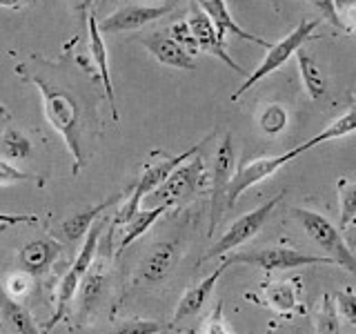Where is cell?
<instances>
[{
	"label": "cell",
	"instance_id": "6da1fadb",
	"mask_svg": "<svg viewBox=\"0 0 356 334\" xmlns=\"http://www.w3.org/2000/svg\"><path fill=\"white\" fill-rule=\"evenodd\" d=\"M16 76L40 92L44 116L65 138L74 159L72 174L76 176L87 163V145L100 125L98 98L94 89H89L96 85V78L87 76L67 54L58 61L29 54L25 61L16 63Z\"/></svg>",
	"mask_w": 356,
	"mask_h": 334
},
{
	"label": "cell",
	"instance_id": "7a4b0ae2",
	"mask_svg": "<svg viewBox=\"0 0 356 334\" xmlns=\"http://www.w3.org/2000/svg\"><path fill=\"white\" fill-rule=\"evenodd\" d=\"M318 22L321 20H307V18H303L298 22V25L287 33V36H283L278 42H274L270 49H267V54H265V58H263V63L256 67L254 72H250V76L245 78V83L234 92L232 96H229V100H236L245 94V92H250V89L259 83V81H263V78H267L270 74H274L278 67H283L292 56H296V51L303 47L305 42H309V40H316V38H321L318 33H314L316 31V27H318Z\"/></svg>",
	"mask_w": 356,
	"mask_h": 334
},
{
	"label": "cell",
	"instance_id": "3957f363",
	"mask_svg": "<svg viewBox=\"0 0 356 334\" xmlns=\"http://www.w3.org/2000/svg\"><path fill=\"white\" fill-rule=\"evenodd\" d=\"M105 225H107V221H98L92 225V230L87 232L83 250L78 252L76 261L70 267V272L63 276V281L58 285V292H56V312L51 315V319L44 323V334H49L56 323L63 321V317L67 315V310H70L72 299L76 296L78 287H81V283H83V278L87 276L89 270H92L96 252H98V241H100V237H103Z\"/></svg>",
	"mask_w": 356,
	"mask_h": 334
},
{
	"label": "cell",
	"instance_id": "277c9868",
	"mask_svg": "<svg viewBox=\"0 0 356 334\" xmlns=\"http://www.w3.org/2000/svg\"><path fill=\"white\" fill-rule=\"evenodd\" d=\"M292 214L296 216V221L303 225V230L307 232V237L314 241L321 250H325V256L337 261L339 267L348 270L350 274L356 276V254L350 250V245L345 243L343 234L337 225L318 214V212H312L305 207H294Z\"/></svg>",
	"mask_w": 356,
	"mask_h": 334
},
{
	"label": "cell",
	"instance_id": "5b68a950",
	"mask_svg": "<svg viewBox=\"0 0 356 334\" xmlns=\"http://www.w3.org/2000/svg\"><path fill=\"white\" fill-rule=\"evenodd\" d=\"M283 196H285V189L283 192H278L276 196H272L270 200H265L263 205H259L256 209H252V212H248V214H243V216H238L236 221L232 223V228L222 234V237L211 245V248L200 256L198 259V265H203V263H207V261H211V259H216V256H222V254H227V252H232V250H238L243 243H248V241H252L256 234H259L261 230H263V225L267 223V218L272 216V212L276 209V205L281 203L283 200Z\"/></svg>",
	"mask_w": 356,
	"mask_h": 334
},
{
	"label": "cell",
	"instance_id": "8992f818",
	"mask_svg": "<svg viewBox=\"0 0 356 334\" xmlns=\"http://www.w3.org/2000/svg\"><path fill=\"white\" fill-rule=\"evenodd\" d=\"M232 265H256L265 274H272L278 270H296L305 265H337V261L330 256H314L305 254L296 248H283V245H272L263 250H250V252H234L227 256Z\"/></svg>",
	"mask_w": 356,
	"mask_h": 334
},
{
	"label": "cell",
	"instance_id": "52a82bcc",
	"mask_svg": "<svg viewBox=\"0 0 356 334\" xmlns=\"http://www.w3.org/2000/svg\"><path fill=\"white\" fill-rule=\"evenodd\" d=\"M236 172V150H234L232 134H222L220 143L216 145L214 167H211L209 181H211V200H209V237L216 232L220 221L222 207L227 205V189L232 183V176Z\"/></svg>",
	"mask_w": 356,
	"mask_h": 334
},
{
	"label": "cell",
	"instance_id": "ba28073f",
	"mask_svg": "<svg viewBox=\"0 0 356 334\" xmlns=\"http://www.w3.org/2000/svg\"><path fill=\"white\" fill-rule=\"evenodd\" d=\"M205 176V161L200 156H194L178 170H174L172 176L159 189H154L149 196L159 200V205H167L172 209L176 205H183L185 200L194 198L203 189Z\"/></svg>",
	"mask_w": 356,
	"mask_h": 334
},
{
	"label": "cell",
	"instance_id": "9c48e42d",
	"mask_svg": "<svg viewBox=\"0 0 356 334\" xmlns=\"http://www.w3.org/2000/svg\"><path fill=\"white\" fill-rule=\"evenodd\" d=\"M303 145H298V148L289 150L281 156H265V159H256L252 163H243L236 167V172L232 176V183H229V189H227V207H234L238 203L241 194L245 189H250L252 185L265 181V178L274 176L278 170H281L283 165H287L289 161H294L298 154H303Z\"/></svg>",
	"mask_w": 356,
	"mask_h": 334
},
{
	"label": "cell",
	"instance_id": "30bf717a",
	"mask_svg": "<svg viewBox=\"0 0 356 334\" xmlns=\"http://www.w3.org/2000/svg\"><path fill=\"white\" fill-rule=\"evenodd\" d=\"M170 11H172V5H125L103 18H98V27L103 33L136 31L154 20L167 16Z\"/></svg>",
	"mask_w": 356,
	"mask_h": 334
},
{
	"label": "cell",
	"instance_id": "8fae6325",
	"mask_svg": "<svg viewBox=\"0 0 356 334\" xmlns=\"http://www.w3.org/2000/svg\"><path fill=\"white\" fill-rule=\"evenodd\" d=\"M187 22H189V27H192V31H194V36H196V42H198V49H200V51L216 56V58L225 63L232 72H236V74H248V76H250V72H245L243 67L227 54V49H225V36H222V33L216 29L214 20H211L203 9H198V7H192V9H189Z\"/></svg>",
	"mask_w": 356,
	"mask_h": 334
},
{
	"label": "cell",
	"instance_id": "7c38bea8",
	"mask_svg": "<svg viewBox=\"0 0 356 334\" xmlns=\"http://www.w3.org/2000/svg\"><path fill=\"white\" fill-rule=\"evenodd\" d=\"M140 45L147 49L156 61L165 67H174V70H185V72H194L196 70V61L194 56L189 54L183 45H178L170 33L163 31H152L147 36L138 38Z\"/></svg>",
	"mask_w": 356,
	"mask_h": 334
},
{
	"label": "cell",
	"instance_id": "4fadbf2b",
	"mask_svg": "<svg viewBox=\"0 0 356 334\" xmlns=\"http://www.w3.org/2000/svg\"><path fill=\"white\" fill-rule=\"evenodd\" d=\"M87 33H89V56L96 65V72L100 83L105 89V98L111 109V118L118 122V107H116V94H114V83H111V74H109V54H107V45L103 40V31L98 27V16L92 14L87 22Z\"/></svg>",
	"mask_w": 356,
	"mask_h": 334
},
{
	"label": "cell",
	"instance_id": "5bb4252c",
	"mask_svg": "<svg viewBox=\"0 0 356 334\" xmlns=\"http://www.w3.org/2000/svg\"><path fill=\"white\" fill-rule=\"evenodd\" d=\"M229 265H232V263H229V259H225V261H222V263L216 267V270L209 274V276H205L203 281L196 283L194 287H189L187 292L181 296V301H178V305H176V312H174L172 323H181V321H183V319H187V317L198 315V312L205 308V303L209 301L211 292H214V287H216V285H218V281H220V276L225 274V270H227Z\"/></svg>",
	"mask_w": 356,
	"mask_h": 334
},
{
	"label": "cell",
	"instance_id": "9a60e30c",
	"mask_svg": "<svg viewBox=\"0 0 356 334\" xmlns=\"http://www.w3.org/2000/svg\"><path fill=\"white\" fill-rule=\"evenodd\" d=\"M207 141H209V136L205 141L196 143L194 148L185 150L183 154H176V156H170V159H163L159 163L147 165V167H145V172L140 174L138 183L134 185V189H138L143 196H149L154 189H159L167 181V178L172 176L174 170H178V167H181L183 163H187L189 159H194V156L200 152V148H203V143H207Z\"/></svg>",
	"mask_w": 356,
	"mask_h": 334
},
{
	"label": "cell",
	"instance_id": "2e32d148",
	"mask_svg": "<svg viewBox=\"0 0 356 334\" xmlns=\"http://www.w3.org/2000/svg\"><path fill=\"white\" fill-rule=\"evenodd\" d=\"M194 3L205 11V14L214 20V25H216V29L225 36V33L229 31V33H234V36H238V38H243V40H248V42H254V45H259V47H265V49H270L272 45L267 42V40H263V38H259V36H254V33H250V31H245L236 20H234V16H232V11L227 9V3L225 0H194Z\"/></svg>",
	"mask_w": 356,
	"mask_h": 334
},
{
	"label": "cell",
	"instance_id": "e0dca14e",
	"mask_svg": "<svg viewBox=\"0 0 356 334\" xmlns=\"http://www.w3.org/2000/svg\"><path fill=\"white\" fill-rule=\"evenodd\" d=\"M60 250L63 248H60L58 241L38 239V241L27 243L25 248L20 250L18 261H20V265L25 267L27 272H31V274H42V272H47L49 267L56 263V259L60 256Z\"/></svg>",
	"mask_w": 356,
	"mask_h": 334
},
{
	"label": "cell",
	"instance_id": "ac0fdd59",
	"mask_svg": "<svg viewBox=\"0 0 356 334\" xmlns=\"http://www.w3.org/2000/svg\"><path fill=\"white\" fill-rule=\"evenodd\" d=\"M122 198V194H111L109 198H105L103 203H98L94 207H87L83 212H78V214H72L70 218H65L63 221V225H60V237L65 241H78V239H83L87 237V232L92 230V225L96 223V218L103 214V212H107L111 205H116L118 200Z\"/></svg>",
	"mask_w": 356,
	"mask_h": 334
},
{
	"label": "cell",
	"instance_id": "d6986e66",
	"mask_svg": "<svg viewBox=\"0 0 356 334\" xmlns=\"http://www.w3.org/2000/svg\"><path fill=\"white\" fill-rule=\"evenodd\" d=\"M178 259V243H159L156 248L145 256V261L140 265L143 278H147L149 283H161L163 278L172 272V267L176 265Z\"/></svg>",
	"mask_w": 356,
	"mask_h": 334
},
{
	"label": "cell",
	"instance_id": "ffe728a7",
	"mask_svg": "<svg viewBox=\"0 0 356 334\" xmlns=\"http://www.w3.org/2000/svg\"><path fill=\"white\" fill-rule=\"evenodd\" d=\"M0 319L7 323L14 334H40L29 310L11 296L3 285H0Z\"/></svg>",
	"mask_w": 356,
	"mask_h": 334
},
{
	"label": "cell",
	"instance_id": "44dd1931",
	"mask_svg": "<svg viewBox=\"0 0 356 334\" xmlns=\"http://www.w3.org/2000/svg\"><path fill=\"white\" fill-rule=\"evenodd\" d=\"M298 289H300L298 278H294V281L267 283L265 285V303H267V308L281 312V315H292V312L300 310Z\"/></svg>",
	"mask_w": 356,
	"mask_h": 334
},
{
	"label": "cell",
	"instance_id": "7402d4cb",
	"mask_svg": "<svg viewBox=\"0 0 356 334\" xmlns=\"http://www.w3.org/2000/svg\"><path fill=\"white\" fill-rule=\"evenodd\" d=\"M296 61H298L300 81H303L305 94L312 100H318V98L325 96V92H327V81H325V76H323L321 65L314 58H312V56L303 47L296 51Z\"/></svg>",
	"mask_w": 356,
	"mask_h": 334
},
{
	"label": "cell",
	"instance_id": "603a6c76",
	"mask_svg": "<svg viewBox=\"0 0 356 334\" xmlns=\"http://www.w3.org/2000/svg\"><path fill=\"white\" fill-rule=\"evenodd\" d=\"M170 207L167 205H156V207H149V209H143L140 207V212L136 216H134L125 228H122L120 232H122V239H120V245H118V254L122 252V250H127L129 245L134 243V241H138L145 232H147L156 221H159V216L163 214V212H167Z\"/></svg>",
	"mask_w": 356,
	"mask_h": 334
},
{
	"label": "cell",
	"instance_id": "cb8c5ba5",
	"mask_svg": "<svg viewBox=\"0 0 356 334\" xmlns=\"http://www.w3.org/2000/svg\"><path fill=\"white\" fill-rule=\"evenodd\" d=\"M356 132V103H352V107L345 111L343 116H339L334 122H330V125L318 132L316 136H312L307 143H303V150H312V148H316V145L321 143H327V141H334V138H345V136H350V134Z\"/></svg>",
	"mask_w": 356,
	"mask_h": 334
},
{
	"label": "cell",
	"instance_id": "d4e9b609",
	"mask_svg": "<svg viewBox=\"0 0 356 334\" xmlns=\"http://www.w3.org/2000/svg\"><path fill=\"white\" fill-rule=\"evenodd\" d=\"M31 150H33L31 141L18 127L9 125L0 134V156L5 161H25L29 159Z\"/></svg>",
	"mask_w": 356,
	"mask_h": 334
},
{
	"label": "cell",
	"instance_id": "484cf974",
	"mask_svg": "<svg viewBox=\"0 0 356 334\" xmlns=\"http://www.w3.org/2000/svg\"><path fill=\"white\" fill-rule=\"evenodd\" d=\"M337 187H339V207H341L339 230L345 232L356 223V178L354 181L341 178Z\"/></svg>",
	"mask_w": 356,
	"mask_h": 334
},
{
	"label": "cell",
	"instance_id": "4316f807",
	"mask_svg": "<svg viewBox=\"0 0 356 334\" xmlns=\"http://www.w3.org/2000/svg\"><path fill=\"white\" fill-rule=\"evenodd\" d=\"M287 120L289 114L283 105L272 103V105H265L259 114V127L267 134V136H278L285 127H287Z\"/></svg>",
	"mask_w": 356,
	"mask_h": 334
},
{
	"label": "cell",
	"instance_id": "83f0119b",
	"mask_svg": "<svg viewBox=\"0 0 356 334\" xmlns=\"http://www.w3.org/2000/svg\"><path fill=\"white\" fill-rule=\"evenodd\" d=\"M316 332L318 334H343L341 332V315L337 303L332 301L330 294L321 299L318 315H316Z\"/></svg>",
	"mask_w": 356,
	"mask_h": 334
},
{
	"label": "cell",
	"instance_id": "f1b7e54d",
	"mask_svg": "<svg viewBox=\"0 0 356 334\" xmlns=\"http://www.w3.org/2000/svg\"><path fill=\"white\" fill-rule=\"evenodd\" d=\"M103 287H105V272L103 270H89L87 276L83 278V283H81V305H83V312L94 308V303L98 301L100 292H103Z\"/></svg>",
	"mask_w": 356,
	"mask_h": 334
},
{
	"label": "cell",
	"instance_id": "f546056e",
	"mask_svg": "<svg viewBox=\"0 0 356 334\" xmlns=\"http://www.w3.org/2000/svg\"><path fill=\"white\" fill-rule=\"evenodd\" d=\"M170 332V326H165L161 321H143V319H134V321H125L116 326L107 334H167Z\"/></svg>",
	"mask_w": 356,
	"mask_h": 334
},
{
	"label": "cell",
	"instance_id": "4dcf8cb0",
	"mask_svg": "<svg viewBox=\"0 0 356 334\" xmlns=\"http://www.w3.org/2000/svg\"><path fill=\"white\" fill-rule=\"evenodd\" d=\"M170 36L178 42V45H183V47L192 54V56H196L200 49H198V42H196V36H194V31H192V27H189V22L187 20H178V22H174V25L170 27Z\"/></svg>",
	"mask_w": 356,
	"mask_h": 334
},
{
	"label": "cell",
	"instance_id": "1f68e13d",
	"mask_svg": "<svg viewBox=\"0 0 356 334\" xmlns=\"http://www.w3.org/2000/svg\"><path fill=\"white\" fill-rule=\"evenodd\" d=\"M334 3H337L343 29L356 36V0H334Z\"/></svg>",
	"mask_w": 356,
	"mask_h": 334
},
{
	"label": "cell",
	"instance_id": "d6a6232c",
	"mask_svg": "<svg viewBox=\"0 0 356 334\" xmlns=\"http://www.w3.org/2000/svg\"><path fill=\"white\" fill-rule=\"evenodd\" d=\"M222 310H225V308H222V301H218L216 308H214V312H211V317H209L207 323H205L203 334H236V332H232V330H229L225 317H222Z\"/></svg>",
	"mask_w": 356,
	"mask_h": 334
},
{
	"label": "cell",
	"instance_id": "836d02e7",
	"mask_svg": "<svg viewBox=\"0 0 356 334\" xmlns=\"http://www.w3.org/2000/svg\"><path fill=\"white\" fill-rule=\"evenodd\" d=\"M337 308H339V315L350 321L352 326L356 328V294L350 292V289H345V292H339L337 294Z\"/></svg>",
	"mask_w": 356,
	"mask_h": 334
},
{
	"label": "cell",
	"instance_id": "e575fe53",
	"mask_svg": "<svg viewBox=\"0 0 356 334\" xmlns=\"http://www.w3.org/2000/svg\"><path fill=\"white\" fill-rule=\"evenodd\" d=\"M33 181V176L27 172H20L18 167H14L7 161H0V185H14V183H29Z\"/></svg>",
	"mask_w": 356,
	"mask_h": 334
},
{
	"label": "cell",
	"instance_id": "d590c367",
	"mask_svg": "<svg viewBox=\"0 0 356 334\" xmlns=\"http://www.w3.org/2000/svg\"><path fill=\"white\" fill-rule=\"evenodd\" d=\"M309 3L314 5L323 16H325V20L330 22V25L343 29L341 18H339V11H337V3H334V0H309Z\"/></svg>",
	"mask_w": 356,
	"mask_h": 334
},
{
	"label": "cell",
	"instance_id": "8d00e7d4",
	"mask_svg": "<svg viewBox=\"0 0 356 334\" xmlns=\"http://www.w3.org/2000/svg\"><path fill=\"white\" fill-rule=\"evenodd\" d=\"M72 11H74V16L87 27L89 16L94 14V0H72Z\"/></svg>",
	"mask_w": 356,
	"mask_h": 334
},
{
	"label": "cell",
	"instance_id": "74e56055",
	"mask_svg": "<svg viewBox=\"0 0 356 334\" xmlns=\"http://www.w3.org/2000/svg\"><path fill=\"white\" fill-rule=\"evenodd\" d=\"M20 223H38L36 214H3L0 212V225H20Z\"/></svg>",
	"mask_w": 356,
	"mask_h": 334
},
{
	"label": "cell",
	"instance_id": "f35d334b",
	"mask_svg": "<svg viewBox=\"0 0 356 334\" xmlns=\"http://www.w3.org/2000/svg\"><path fill=\"white\" fill-rule=\"evenodd\" d=\"M31 3H36V0H0V7H5V9H22V7H27Z\"/></svg>",
	"mask_w": 356,
	"mask_h": 334
},
{
	"label": "cell",
	"instance_id": "ab89813d",
	"mask_svg": "<svg viewBox=\"0 0 356 334\" xmlns=\"http://www.w3.org/2000/svg\"><path fill=\"white\" fill-rule=\"evenodd\" d=\"M114 3H116V0H94V14L98 16L100 11H105L107 7H111Z\"/></svg>",
	"mask_w": 356,
	"mask_h": 334
},
{
	"label": "cell",
	"instance_id": "60d3db41",
	"mask_svg": "<svg viewBox=\"0 0 356 334\" xmlns=\"http://www.w3.org/2000/svg\"><path fill=\"white\" fill-rule=\"evenodd\" d=\"M0 116H3V118H11V114H9V109L3 105V103H0Z\"/></svg>",
	"mask_w": 356,
	"mask_h": 334
},
{
	"label": "cell",
	"instance_id": "b9f144b4",
	"mask_svg": "<svg viewBox=\"0 0 356 334\" xmlns=\"http://www.w3.org/2000/svg\"><path fill=\"white\" fill-rule=\"evenodd\" d=\"M147 3H163V0H147Z\"/></svg>",
	"mask_w": 356,
	"mask_h": 334
},
{
	"label": "cell",
	"instance_id": "7bdbcfd3",
	"mask_svg": "<svg viewBox=\"0 0 356 334\" xmlns=\"http://www.w3.org/2000/svg\"><path fill=\"white\" fill-rule=\"evenodd\" d=\"M0 334H3V326H0Z\"/></svg>",
	"mask_w": 356,
	"mask_h": 334
},
{
	"label": "cell",
	"instance_id": "ee69618b",
	"mask_svg": "<svg viewBox=\"0 0 356 334\" xmlns=\"http://www.w3.org/2000/svg\"><path fill=\"white\" fill-rule=\"evenodd\" d=\"M267 334H272V330H267Z\"/></svg>",
	"mask_w": 356,
	"mask_h": 334
}]
</instances>
